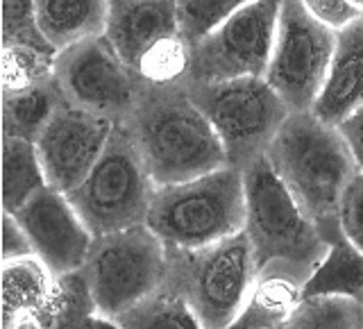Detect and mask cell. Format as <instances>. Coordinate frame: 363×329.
Masks as SVG:
<instances>
[{
  "mask_svg": "<svg viewBox=\"0 0 363 329\" xmlns=\"http://www.w3.org/2000/svg\"><path fill=\"white\" fill-rule=\"evenodd\" d=\"M345 3H350L354 9H359L361 14H363V0H345Z\"/></svg>",
  "mask_w": 363,
  "mask_h": 329,
  "instance_id": "4dcf8cb0",
  "label": "cell"
},
{
  "mask_svg": "<svg viewBox=\"0 0 363 329\" xmlns=\"http://www.w3.org/2000/svg\"><path fill=\"white\" fill-rule=\"evenodd\" d=\"M286 327H363V302L345 295H302Z\"/></svg>",
  "mask_w": 363,
  "mask_h": 329,
  "instance_id": "603a6c76",
  "label": "cell"
},
{
  "mask_svg": "<svg viewBox=\"0 0 363 329\" xmlns=\"http://www.w3.org/2000/svg\"><path fill=\"white\" fill-rule=\"evenodd\" d=\"M34 11L45 39L62 52L105 34L109 0H34Z\"/></svg>",
  "mask_w": 363,
  "mask_h": 329,
  "instance_id": "e0dca14e",
  "label": "cell"
},
{
  "mask_svg": "<svg viewBox=\"0 0 363 329\" xmlns=\"http://www.w3.org/2000/svg\"><path fill=\"white\" fill-rule=\"evenodd\" d=\"M363 105V18L336 32V48L327 79L311 111L329 125H338Z\"/></svg>",
  "mask_w": 363,
  "mask_h": 329,
  "instance_id": "9a60e30c",
  "label": "cell"
},
{
  "mask_svg": "<svg viewBox=\"0 0 363 329\" xmlns=\"http://www.w3.org/2000/svg\"><path fill=\"white\" fill-rule=\"evenodd\" d=\"M168 247L147 223L94 238L82 268L100 318H118L155 293L168 277Z\"/></svg>",
  "mask_w": 363,
  "mask_h": 329,
  "instance_id": "8992f818",
  "label": "cell"
},
{
  "mask_svg": "<svg viewBox=\"0 0 363 329\" xmlns=\"http://www.w3.org/2000/svg\"><path fill=\"white\" fill-rule=\"evenodd\" d=\"M116 121L64 102L34 141L48 184L73 191L96 166Z\"/></svg>",
  "mask_w": 363,
  "mask_h": 329,
  "instance_id": "7c38bea8",
  "label": "cell"
},
{
  "mask_svg": "<svg viewBox=\"0 0 363 329\" xmlns=\"http://www.w3.org/2000/svg\"><path fill=\"white\" fill-rule=\"evenodd\" d=\"M116 323L118 327H200L184 293L168 279L125 311Z\"/></svg>",
  "mask_w": 363,
  "mask_h": 329,
  "instance_id": "7402d4cb",
  "label": "cell"
},
{
  "mask_svg": "<svg viewBox=\"0 0 363 329\" xmlns=\"http://www.w3.org/2000/svg\"><path fill=\"white\" fill-rule=\"evenodd\" d=\"M45 186L48 179L34 141L3 134V209L16 213Z\"/></svg>",
  "mask_w": 363,
  "mask_h": 329,
  "instance_id": "ffe728a7",
  "label": "cell"
},
{
  "mask_svg": "<svg viewBox=\"0 0 363 329\" xmlns=\"http://www.w3.org/2000/svg\"><path fill=\"white\" fill-rule=\"evenodd\" d=\"M64 102L66 98L57 84L55 73L30 87L3 94V134L37 141L41 130Z\"/></svg>",
  "mask_w": 363,
  "mask_h": 329,
  "instance_id": "ac0fdd59",
  "label": "cell"
},
{
  "mask_svg": "<svg viewBox=\"0 0 363 329\" xmlns=\"http://www.w3.org/2000/svg\"><path fill=\"white\" fill-rule=\"evenodd\" d=\"M60 52L39 50L32 45H9L3 48V94H11L52 75Z\"/></svg>",
  "mask_w": 363,
  "mask_h": 329,
  "instance_id": "cb8c5ba5",
  "label": "cell"
},
{
  "mask_svg": "<svg viewBox=\"0 0 363 329\" xmlns=\"http://www.w3.org/2000/svg\"><path fill=\"white\" fill-rule=\"evenodd\" d=\"M168 281L184 293L200 327H232L257 281V261L245 232L196 250L168 247Z\"/></svg>",
  "mask_w": 363,
  "mask_h": 329,
  "instance_id": "5b68a950",
  "label": "cell"
},
{
  "mask_svg": "<svg viewBox=\"0 0 363 329\" xmlns=\"http://www.w3.org/2000/svg\"><path fill=\"white\" fill-rule=\"evenodd\" d=\"M336 128L343 134V139L347 141L359 168L363 170V105L357 111H352L345 121H340Z\"/></svg>",
  "mask_w": 363,
  "mask_h": 329,
  "instance_id": "f546056e",
  "label": "cell"
},
{
  "mask_svg": "<svg viewBox=\"0 0 363 329\" xmlns=\"http://www.w3.org/2000/svg\"><path fill=\"white\" fill-rule=\"evenodd\" d=\"M245 227L257 277L277 275L304 286L325 259L329 241L264 157L243 168Z\"/></svg>",
  "mask_w": 363,
  "mask_h": 329,
  "instance_id": "3957f363",
  "label": "cell"
},
{
  "mask_svg": "<svg viewBox=\"0 0 363 329\" xmlns=\"http://www.w3.org/2000/svg\"><path fill=\"white\" fill-rule=\"evenodd\" d=\"M186 87L223 141L227 162L236 168L264 157L293 111L266 77L186 82Z\"/></svg>",
  "mask_w": 363,
  "mask_h": 329,
  "instance_id": "ba28073f",
  "label": "cell"
},
{
  "mask_svg": "<svg viewBox=\"0 0 363 329\" xmlns=\"http://www.w3.org/2000/svg\"><path fill=\"white\" fill-rule=\"evenodd\" d=\"M107 39L139 73L147 52L182 37L177 0H109Z\"/></svg>",
  "mask_w": 363,
  "mask_h": 329,
  "instance_id": "5bb4252c",
  "label": "cell"
},
{
  "mask_svg": "<svg viewBox=\"0 0 363 329\" xmlns=\"http://www.w3.org/2000/svg\"><path fill=\"white\" fill-rule=\"evenodd\" d=\"M9 45H32L60 52L39 28L34 0H3V48Z\"/></svg>",
  "mask_w": 363,
  "mask_h": 329,
  "instance_id": "484cf974",
  "label": "cell"
},
{
  "mask_svg": "<svg viewBox=\"0 0 363 329\" xmlns=\"http://www.w3.org/2000/svg\"><path fill=\"white\" fill-rule=\"evenodd\" d=\"M57 277L39 257L3 261V327H50Z\"/></svg>",
  "mask_w": 363,
  "mask_h": 329,
  "instance_id": "2e32d148",
  "label": "cell"
},
{
  "mask_svg": "<svg viewBox=\"0 0 363 329\" xmlns=\"http://www.w3.org/2000/svg\"><path fill=\"white\" fill-rule=\"evenodd\" d=\"M21 257H37L34 245L26 232V227L18 223L14 213H3V261L21 259Z\"/></svg>",
  "mask_w": 363,
  "mask_h": 329,
  "instance_id": "f1b7e54d",
  "label": "cell"
},
{
  "mask_svg": "<svg viewBox=\"0 0 363 329\" xmlns=\"http://www.w3.org/2000/svg\"><path fill=\"white\" fill-rule=\"evenodd\" d=\"M302 295H345L363 302V252L345 234L329 241L327 255L304 281Z\"/></svg>",
  "mask_w": 363,
  "mask_h": 329,
  "instance_id": "d6986e66",
  "label": "cell"
},
{
  "mask_svg": "<svg viewBox=\"0 0 363 329\" xmlns=\"http://www.w3.org/2000/svg\"><path fill=\"white\" fill-rule=\"evenodd\" d=\"M298 3L309 11V14L320 21L323 26L332 28L334 32L345 30L354 21L363 18L359 9H354L345 0H298Z\"/></svg>",
  "mask_w": 363,
  "mask_h": 329,
  "instance_id": "83f0119b",
  "label": "cell"
},
{
  "mask_svg": "<svg viewBox=\"0 0 363 329\" xmlns=\"http://www.w3.org/2000/svg\"><path fill=\"white\" fill-rule=\"evenodd\" d=\"M338 221L343 234L363 252V170H359L345 191Z\"/></svg>",
  "mask_w": 363,
  "mask_h": 329,
  "instance_id": "4316f807",
  "label": "cell"
},
{
  "mask_svg": "<svg viewBox=\"0 0 363 329\" xmlns=\"http://www.w3.org/2000/svg\"><path fill=\"white\" fill-rule=\"evenodd\" d=\"M250 3L255 0H177L182 37L189 45H196L225 18H230Z\"/></svg>",
  "mask_w": 363,
  "mask_h": 329,
  "instance_id": "d4e9b609",
  "label": "cell"
},
{
  "mask_svg": "<svg viewBox=\"0 0 363 329\" xmlns=\"http://www.w3.org/2000/svg\"><path fill=\"white\" fill-rule=\"evenodd\" d=\"M125 125L157 186L230 166L225 145L191 98L186 79L145 82Z\"/></svg>",
  "mask_w": 363,
  "mask_h": 329,
  "instance_id": "6da1fadb",
  "label": "cell"
},
{
  "mask_svg": "<svg viewBox=\"0 0 363 329\" xmlns=\"http://www.w3.org/2000/svg\"><path fill=\"white\" fill-rule=\"evenodd\" d=\"M300 300V284L277 275H261L257 277L252 295L232 327H286Z\"/></svg>",
  "mask_w": 363,
  "mask_h": 329,
  "instance_id": "44dd1931",
  "label": "cell"
},
{
  "mask_svg": "<svg viewBox=\"0 0 363 329\" xmlns=\"http://www.w3.org/2000/svg\"><path fill=\"white\" fill-rule=\"evenodd\" d=\"M281 0H255L191 45L186 82L264 77L275 45Z\"/></svg>",
  "mask_w": 363,
  "mask_h": 329,
  "instance_id": "30bf717a",
  "label": "cell"
},
{
  "mask_svg": "<svg viewBox=\"0 0 363 329\" xmlns=\"http://www.w3.org/2000/svg\"><path fill=\"white\" fill-rule=\"evenodd\" d=\"M14 216L26 227L34 252L55 277L84 268L96 236L64 191L48 184Z\"/></svg>",
  "mask_w": 363,
  "mask_h": 329,
  "instance_id": "4fadbf2b",
  "label": "cell"
},
{
  "mask_svg": "<svg viewBox=\"0 0 363 329\" xmlns=\"http://www.w3.org/2000/svg\"><path fill=\"white\" fill-rule=\"evenodd\" d=\"M155 179L125 123H116L96 166L66 196L94 236L147 221Z\"/></svg>",
  "mask_w": 363,
  "mask_h": 329,
  "instance_id": "52a82bcc",
  "label": "cell"
},
{
  "mask_svg": "<svg viewBox=\"0 0 363 329\" xmlns=\"http://www.w3.org/2000/svg\"><path fill=\"white\" fill-rule=\"evenodd\" d=\"M147 225L170 250H196L245 227L243 168L211 173L155 189Z\"/></svg>",
  "mask_w": 363,
  "mask_h": 329,
  "instance_id": "277c9868",
  "label": "cell"
},
{
  "mask_svg": "<svg viewBox=\"0 0 363 329\" xmlns=\"http://www.w3.org/2000/svg\"><path fill=\"white\" fill-rule=\"evenodd\" d=\"M52 73L66 102L116 123L130 118L145 87V79L125 64L107 34L62 50Z\"/></svg>",
  "mask_w": 363,
  "mask_h": 329,
  "instance_id": "9c48e42d",
  "label": "cell"
},
{
  "mask_svg": "<svg viewBox=\"0 0 363 329\" xmlns=\"http://www.w3.org/2000/svg\"><path fill=\"white\" fill-rule=\"evenodd\" d=\"M266 159L327 241L343 234L340 202L361 168L336 125L311 109L291 111L270 141Z\"/></svg>",
  "mask_w": 363,
  "mask_h": 329,
  "instance_id": "7a4b0ae2",
  "label": "cell"
},
{
  "mask_svg": "<svg viewBox=\"0 0 363 329\" xmlns=\"http://www.w3.org/2000/svg\"><path fill=\"white\" fill-rule=\"evenodd\" d=\"M336 48V32L298 0H281L266 79L293 111H306L320 94Z\"/></svg>",
  "mask_w": 363,
  "mask_h": 329,
  "instance_id": "8fae6325",
  "label": "cell"
}]
</instances>
